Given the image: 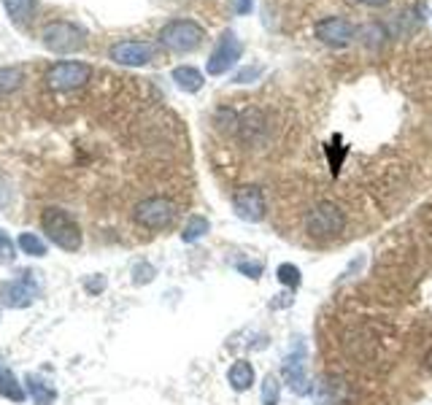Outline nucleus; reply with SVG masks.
I'll list each match as a JSON object with an SVG mask.
<instances>
[{"label": "nucleus", "mask_w": 432, "mask_h": 405, "mask_svg": "<svg viewBox=\"0 0 432 405\" xmlns=\"http://www.w3.org/2000/svg\"><path fill=\"white\" fill-rule=\"evenodd\" d=\"M316 346L322 405H419L432 394V203L378 243L368 273L332 292Z\"/></svg>", "instance_id": "nucleus-1"}, {"label": "nucleus", "mask_w": 432, "mask_h": 405, "mask_svg": "<svg viewBox=\"0 0 432 405\" xmlns=\"http://www.w3.org/2000/svg\"><path fill=\"white\" fill-rule=\"evenodd\" d=\"M186 209V200L173 195H152L143 197L138 206L130 213V227H133V235L136 240H149L160 235V233H168L179 225L181 213Z\"/></svg>", "instance_id": "nucleus-2"}, {"label": "nucleus", "mask_w": 432, "mask_h": 405, "mask_svg": "<svg viewBox=\"0 0 432 405\" xmlns=\"http://www.w3.org/2000/svg\"><path fill=\"white\" fill-rule=\"evenodd\" d=\"M41 227L49 238L54 240L60 249L65 252H78L84 246V233L78 222L68 213L65 209H57V206H49L41 213Z\"/></svg>", "instance_id": "nucleus-3"}, {"label": "nucleus", "mask_w": 432, "mask_h": 405, "mask_svg": "<svg viewBox=\"0 0 432 405\" xmlns=\"http://www.w3.org/2000/svg\"><path fill=\"white\" fill-rule=\"evenodd\" d=\"M41 44L47 46L49 52H54V54H71V52H78L81 46L87 44V33L81 30L78 25H73V22L54 19V22L44 25Z\"/></svg>", "instance_id": "nucleus-4"}, {"label": "nucleus", "mask_w": 432, "mask_h": 405, "mask_svg": "<svg viewBox=\"0 0 432 405\" xmlns=\"http://www.w3.org/2000/svg\"><path fill=\"white\" fill-rule=\"evenodd\" d=\"M232 211L251 225H260L268 216V195L260 184H238L230 192Z\"/></svg>", "instance_id": "nucleus-5"}, {"label": "nucleus", "mask_w": 432, "mask_h": 405, "mask_svg": "<svg viewBox=\"0 0 432 405\" xmlns=\"http://www.w3.org/2000/svg\"><path fill=\"white\" fill-rule=\"evenodd\" d=\"M157 38H160V44L173 49V52H192V49H198L203 44L205 30L195 19H173L160 30Z\"/></svg>", "instance_id": "nucleus-6"}, {"label": "nucleus", "mask_w": 432, "mask_h": 405, "mask_svg": "<svg viewBox=\"0 0 432 405\" xmlns=\"http://www.w3.org/2000/svg\"><path fill=\"white\" fill-rule=\"evenodd\" d=\"M90 76H92V68L87 62L60 60L47 71V87L54 92H73L84 87L90 81Z\"/></svg>", "instance_id": "nucleus-7"}, {"label": "nucleus", "mask_w": 432, "mask_h": 405, "mask_svg": "<svg viewBox=\"0 0 432 405\" xmlns=\"http://www.w3.org/2000/svg\"><path fill=\"white\" fill-rule=\"evenodd\" d=\"M241 54H244V46L238 41V35L232 30H224L222 33V38H219V44H216L214 54H211L208 62H205V71L211 76L227 74L232 65L241 60Z\"/></svg>", "instance_id": "nucleus-8"}, {"label": "nucleus", "mask_w": 432, "mask_h": 405, "mask_svg": "<svg viewBox=\"0 0 432 405\" xmlns=\"http://www.w3.org/2000/svg\"><path fill=\"white\" fill-rule=\"evenodd\" d=\"M316 38L322 41V44H330V46H346L354 41L356 35V28L346 19V16H324L316 22Z\"/></svg>", "instance_id": "nucleus-9"}, {"label": "nucleus", "mask_w": 432, "mask_h": 405, "mask_svg": "<svg viewBox=\"0 0 432 405\" xmlns=\"http://www.w3.org/2000/svg\"><path fill=\"white\" fill-rule=\"evenodd\" d=\"M35 298H38V284L30 278V273L0 284V305L6 308H28L30 303H35Z\"/></svg>", "instance_id": "nucleus-10"}, {"label": "nucleus", "mask_w": 432, "mask_h": 405, "mask_svg": "<svg viewBox=\"0 0 432 405\" xmlns=\"http://www.w3.org/2000/svg\"><path fill=\"white\" fill-rule=\"evenodd\" d=\"M306 360H308V354H306L303 344L294 346V351L292 354H287V360H284V381H287V387H289L294 394H308L311 392Z\"/></svg>", "instance_id": "nucleus-11"}, {"label": "nucleus", "mask_w": 432, "mask_h": 405, "mask_svg": "<svg viewBox=\"0 0 432 405\" xmlns=\"http://www.w3.org/2000/svg\"><path fill=\"white\" fill-rule=\"evenodd\" d=\"M108 57L119 65H130V68H140L155 57V44L149 41H116L111 46Z\"/></svg>", "instance_id": "nucleus-12"}, {"label": "nucleus", "mask_w": 432, "mask_h": 405, "mask_svg": "<svg viewBox=\"0 0 432 405\" xmlns=\"http://www.w3.org/2000/svg\"><path fill=\"white\" fill-rule=\"evenodd\" d=\"M173 81H176V87L181 92L195 95V92L203 90L205 76H203L198 68H192V65H179V68H173Z\"/></svg>", "instance_id": "nucleus-13"}, {"label": "nucleus", "mask_w": 432, "mask_h": 405, "mask_svg": "<svg viewBox=\"0 0 432 405\" xmlns=\"http://www.w3.org/2000/svg\"><path fill=\"white\" fill-rule=\"evenodd\" d=\"M227 381H230V387L235 392L251 389V384H254V368H251V362L246 360L235 362L230 370H227Z\"/></svg>", "instance_id": "nucleus-14"}, {"label": "nucleus", "mask_w": 432, "mask_h": 405, "mask_svg": "<svg viewBox=\"0 0 432 405\" xmlns=\"http://www.w3.org/2000/svg\"><path fill=\"white\" fill-rule=\"evenodd\" d=\"M28 389H30V397L35 405H52L57 400L54 387L49 381H44L41 375H28Z\"/></svg>", "instance_id": "nucleus-15"}, {"label": "nucleus", "mask_w": 432, "mask_h": 405, "mask_svg": "<svg viewBox=\"0 0 432 405\" xmlns=\"http://www.w3.org/2000/svg\"><path fill=\"white\" fill-rule=\"evenodd\" d=\"M3 8L14 25H28L35 14V0H3Z\"/></svg>", "instance_id": "nucleus-16"}, {"label": "nucleus", "mask_w": 432, "mask_h": 405, "mask_svg": "<svg viewBox=\"0 0 432 405\" xmlns=\"http://www.w3.org/2000/svg\"><path fill=\"white\" fill-rule=\"evenodd\" d=\"M0 394L8 397V400H14V403H22L28 397L25 389H22V384L16 381V375L11 370H0Z\"/></svg>", "instance_id": "nucleus-17"}, {"label": "nucleus", "mask_w": 432, "mask_h": 405, "mask_svg": "<svg viewBox=\"0 0 432 405\" xmlns=\"http://www.w3.org/2000/svg\"><path fill=\"white\" fill-rule=\"evenodd\" d=\"M22 81H25V71L22 68H0V98L16 92L22 87Z\"/></svg>", "instance_id": "nucleus-18"}, {"label": "nucleus", "mask_w": 432, "mask_h": 405, "mask_svg": "<svg viewBox=\"0 0 432 405\" xmlns=\"http://www.w3.org/2000/svg\"><path fill=\"white\" fill-rule=\"evenodd\" d=\"M19 249H22V254H30V257L47 254V243H44V238H38L35 233H22L19 235Z\"/></svg>", "instance_id": "nucleus-19"}, {"label": "nucleus", "mask_w": 432, "mask_h": 405, "mask_svg": "<svg viewBox=\"0 0 432 405\" xmlns=\"http://www.w3.org/2000/svg\"><path fill=\"white\" fill-rule=\"evenodd\" d=\"M205 233H208V219H205V216H192V219L186 222L184 233H181V238H184L186 243H192V240L203 238Z\"/></svg>", "instance_id": "nucleus-20"}, {"label": "nucleus", "mask_w": 432, "mask_h": 405, "mask_svg": "<svg viewBox=\"0 0 432 405\" xmlns=\"http://www.w3.org/2000/svg\"><path fill=\"white\" fill-rule=\"evenodd\" d=\"M278 397H281L278 378H276V375H265V381H263V403L265 405H278Z\"/></svg>", "instance_id": "nucleus-21"}, {"label": "nucleus", "mask_w": 432, "mask_h": 405, "mask_svg": "<svg viewBox=\"0 0 432 405\" xmlns=\"http://www.w3.org/2000/svg\"><path fill=\"white\" fill-rule=\"evenodd\" d=\"M278 281L287 284L289 289H294V286L300 284V270L294 268V265H281L278 268Z\"/></svg>", "instance_id": "nucleus-22"}, {"label": "nucleus", "mask_w": 432, "mask_h": 405, "mask_svg": "<svg viewBox=\"0 0 432 405\" xmlns=\"http://www.w3.org/2000/svg\"><path fill=\"white\" fill-rule=\"evenodd\" d=\"M260 76H263V65H248V68H244V71H238V74L232 76V84H248V81H254Z\"/></svg>", "instance_id": "nucleus-23"}, {"label": "nucleus", "mask_w": 432, "mask_h": 405, "mask_svg": "<svg viewBox=\"0 0 432 405\" xmlns=\"http://www.w3.org/2000/svg\"><path fill=\"white\" fill-rule=\"evenodd\" d=\"M11 259H14V243L0 230V262H11Z\"/></svg>", "instance_id": "nucleus-24"}, {"label": "nucleus", "mask_w": 432, "mask_h": 405, "mask_svg": "<svg viewBox=\"0 0 432 405\" xmlns=\"http://www.w3.org/2000/svg\"><path fill=\"white\" fill-rule=\"evenodd\" d=\"M238 270H241L244 276H248V278H260V276H263V265H260V262H246V259H244V262H238Z\"/></svg>", "instance_id": "nucleus-25"}, {"label": "nucleus", "mask_w": 432, "mask_h": 405, "mask_svg": "<svg viewBox=\"0 0 432 405\" xmlns=\"http://www.w3.org/2000/svg\"><path fill=\"white\" fill-rule=\"evenodd\" d=\"M152 276H155V268L146 265V262H140L138 268H136V284H146V281H152Z\"/></svg>", "instance_id": "nucleus-26"}, {"label": "nucleus", "mask_w": 432, "mask_h": 405, "mask_svg": "<svg viewBox=\"0 0 432 405\" xmlns=\"http://www.w3.org/2000/svg\"><path fill=\"white\" fill-rule=\"evenodd\" d=\"M235 11H238V14H248V11H251V0H238V3H235Z\"/></svg>", "instance_id": "nucleus-27"}, {"label": "nucleus", "mask_w": 432, "mask_h": 405, "mask_svg": "<svg viewBox=\"0 0 432 405\" xmlns=\"http://www.w3.org/2000/svg\"><path fill=\"white\" fill-rule=\"evenodd\" d=\"M356 3H362V6H386L389 0H356Z\"/></svg>", "instance_id": "nucleus-28"}]
</instances>
